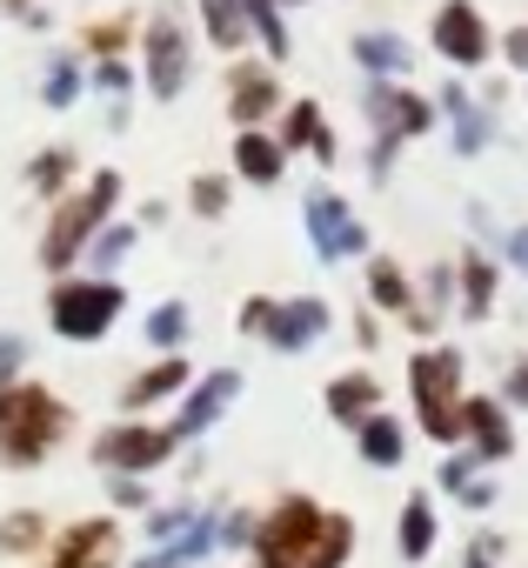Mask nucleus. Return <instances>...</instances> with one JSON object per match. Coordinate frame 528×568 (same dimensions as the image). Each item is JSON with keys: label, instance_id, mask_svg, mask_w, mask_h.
Returning a JSON list of instances; mask_svg holds the SVG:
<instances>
[{"label": "nucleus", "instance_id": "obj_13", "mask_svg": "<svg viewBox=\"0 0 528 568\" xmlns=\"http://www.w3.org/2000/svg\"><path fill=\"white\" fill-rule=\"evenodd\" d=\"M234 388H241V375H227V368H221V375H207V382L187 395V408H181V435H201V428L234 402Z\"/></svg>", "mask_w": 528, "mask_h": 568}, {"label": "nucleus", "instance_id": "obj_29", "mask_svg": "<svg viewBox=\"0 0 528 568\" xmlns=\"http://www.w3.org/2000/svg\"><path fill=\"white\" fill-rule=\"evenodd\" d=\"M41 541V515H8L0 521V548H34Z\"/></svg>", "mask_w": 528, "mask_h": 568}, {"label": "nucleus", "instance_id": "obj_39", "mask_svg": "<svg viewBox=\"0 0 528 568\" xmlns=\"http://www.w3.org/2000/svg\"><path fill=\"white\" fill-rule=\"evenodd\" d=\"M8 8H28V0H8Z\"/></svg>", "mask_w": 528, "mask_h": 568}, {"label": "nucleus", "instance_id": "obj_26", "mask_svg": "<svg viewBox=\"0 0 528 568\" xmlns=\"http://www.w3.org/2000/svg\"><path fill=\"white\" fill-rule=\"evenodd\" d=\"M241 14L261 28V41H268V54H275V61L288 54V34H282V14H275V0H241Z\"/></svg>", "mask_w": 528, "mask_h": 568}, {"label": "nucleus", "instance_id": "obj_38", "mask_svg": "<svg viewBox=\"0 0 528 568\" xmlns=\"http://www.w3.org/2000/svg\"><path fill=\"white\" fill-rule=\"evenodd\" d=\"M508 388H515V395H521V402H528V375H515V382H508Z\"/></svg>", "mask_w": 528, "mask_h": 568}, {"label": "nucleus", "instance_id": "obj_7", "mask_svg": "<svg viewBox=\"0 0 528 568\" xmlns=\"http://www.w3.org/2000/svg\"><path fill=\"white\" fill-rule=\"evenodd\" d=\"M187 81V41H181V21L174 14H154L148 21V88L161 101H174Z\"/></svg>", "mask_w": 528, "mask_h": 568}, {"label": "nucleus", "instance_id": "obj_21", "mask_svg": "<svg viewBox=\"0 0 528 568\" xmlns=\"http://www.w3.org/2000/svg\"><path fill=\"white\" fill-rule=\"evenodd\" d=\"M288 141H295V148H315V154H322V161H335V134H328V128H322V114H315V108H308V101H302V108H295V114H288Z\"/></svg>", "mask_w": 528, "mask_h": 568}, {"label": "nucleus", "instance_id": "obj_27", "mask_svg": "<svg viewBox=\"0 0 528 568\" xmlns=\"http://www.w3.org/2000/svg\"><path fill=\"white\" fill-rule=\"evenodd\" d=\"M181 335H187V308H181V302H167V308L148 315V342H154V348H174Z\"/></svg>", "mask_w": 528, "mask_h": 568}, {"label": "nucleus", "instance_id": "obj_9", "mask_svg": "<svg viewBox=\"0 0 528 568\" xmlns=\"http://www.w3.org/2000/svg\"><path fill=\"white\" fill-rule=\"evenodd\" d=\"M322 328H328V308L322 302H288V308L268 302V315H261V335H268L275 348H308Z\"/></svg>", "mask_w": 528, "mask_h": 568}, {"label": "nucleus", "instance_id": "obj_6", "mask_svg": "<svg viewBox=\"0 0 528 568\" xmlns=\"http://www.w3.org/2000/svg\"><path fill=\"white\" fill-rule=\"evenodd\" d=\"M302 221H308V234H315V247H322L328 261L362 254V241H368V234H362V221H355V214H348L328 187H315V194L302 201Z\"/></svg>", "mask_w": 528, "mask_h": 568}, {"label": "nucleus", "instance_id": "obj_23", "mask_svg": "<svg viewBox=\"0 0 528 568\" xmlns=\"http://www.w3.org/2000/svg\"><path fill=\"white\" fill-rule=\"evenodd\" d=\"M428 548H435V515H428V501H408L402 508V555L422 561Z\"/></svg>", "mask_w": 528, "mask_h": 568}, {"label": "nucleus", "instance_id": "obj_11", "mask_svg": "<svg viewBox=\"0 0 528 568\" xmlns=\"http://www.w3.org/2000/svg\"><path fill=\"white\" fill-rule=\"evenodd\" d=\"M121 561V535H114V521H88V528H74L68 541H61V555H54V568H114Z\"/></svg>", "mask_w": 528, "mask_h": 568}, {"label": "nucleus", "instance_id": "obj_35", "mask_svg": "<svg viewBox=\"0 0 528 568\" xmlns=\"http://www.w3.org/2000/svg\"><path fill=\"white\" fill-rule=\"evenodd\" d=\"M508 61H515V68H528V28H515V34H508Z\"/></svg>", "mask_w": 528, "mask_h": 568}, {"label": "nucleus", "instance_id": "obj_25", "mask_svg": "<svg viewBox=\"0 0 528 568\" xmlns=\"http://www.w3.org/2000/svg\"><path fill=\"white\" fill-rule=\"evenodd\" d=\"M461 302H468V315H488V302H495V274L481 254H468V267H461Z\"/></svg>", "mask_w": 528, "mask_h": 568}, {"label": "nucleus", "instance_id": "obj_33", "mask_svg": "<svg viewBox=\"0 0 528 568\" xmlns=\"http://www.w3.org/2000/svg\"><path fill=\"white\" fill-rule=\"evenodd\" d=\"M221 201H227L221 181H194V207H201V214H221Z\"/></svg>", "mask_w": 528, "mask_h": 568}, {"label": "nucleus", "instance_id": "obj_28", "mask_svg": "<svg viewBox=\"0 0 528 568\" xmlns=\"http://www.w3.org/2000/svg\"><path fill=\"white\" fill-rule=\"evenodd\" d=\"M368 281H375V302H382V308H408V281H402V267H395V261H375V274H368Z\"/></svg>", "mask_w": 528, "mask_h": 568}, {"label": "nucleus", "instance_id": "obj_14", "mask_svg": "<svg viewBox=\"0 0 528 568\" xmlns=\"http://www.w3.org/2000/svg\"><path fill=\"white\" fill-rule=\"evenodd\" d=\"M234 168H241L247 181H275V174H282V148L261 141V134H241V141H234Z\"/></svg>", "mask_w": 528, "mask_h": 568}, {"label": "nucleus", "instance_id": "obj_18", "mask_svg": "<svg viewBox=\"0 0 528 568\" xmlns=\"http://www.w3.org/2000/svg\"><path fill=\"white\" fill-rule=\"evenodd\" d=\"M355 61L375 68V74H402V68H408V48H402L395 34H362V41H355Z\"/></svg>", "mask_w": 528, "mask_h": 568}, {"label": "nucleus", "instance_id": "obj_34", "mask_svg": "<svg viewBox=\"0 0 528 568\" xmlns=\"http://www.w3.org/2000/svg\"><path fill=\"white\" fill-rule=\"evenodd\" d=\"M101 88L121 94V88H128V68H121V61H101Z\"/></svg>", "mask_w": 528, "mask_h": 568}, {"label": "nucleus", "instance_id": "obj_36", "mask_svg": "<svg viewBox=\"0 0 528 568\" xmlns=\"http://www.w3.org/2000/svg\"><path fill=\"white\" fill-rule=\"evenodd\" d=\"M508 254H515V261L528 267V227H515V234H508Z\"/></svg>", "mask_w": 528, "mask_h": 568}, {"label": "nucleus", "instance_id": "obj_31", "mask_svg": "<svg viewBox=\"0 0 528 568\" xmlns=\"http://www.w3.org/2000/svg\"><path fill=\"white\" fill-rule=\"evenodd\" d=\"M128 241H134V234H128V227H108V234H101V241H94V267H114V261H121V254H128Z\"/></svg>", "mask_w": 528, "mask_h": 568}, {"label": "nucleus", "instance_id": "obj_24", "mask_svg": "<svg viewBox=\"0 0 528 568\" xmlns=\"http://www.w3.org/2000/svg\"><path fill=\"white\" fill-rule=\"evenodd\" d=\"M214 48H241V0H201Z\"/></svg>", "mask_w": 528, "mask_h": 568}, {"label": "nucleus", "instance_id": "obj_8", "mask_svg": "<svg viewBox=\"0 0 528 568\" xmlns=\"http://www.w3.org/2000/svg\"><path fill=\"white\" fill-rule=\"evenodd\" d=\"M435 48H441L448 61H461V68H475V61L488 54V28H481V14L468 8V0H448V8H441V21H435Z\"/></svg>", "mask_w": 528, "mask_h": 568}, {"label": "nucleus", "instance_id": "obj_15", "mask_svg": "<svg viewBox=\"0 0 528 568\" xmlns=\"http://www.w3.org/2000/svg\"><path fill=\"white\" fill-rule=\"evenodd\" d=\"M441 101H448V114H455V148H461V154H475V148L488 141V114H481V108H468V94H461V88H448Z\"/></svg>", "mask_w": 528, "mask_h": 568}, {"label": "nucleus", "instance_id": "obj_16", "mask_svg": "<svg viewBox=\"0 0 528 568\" xmlns=\"http://www.w3.org/2000/svg\"><path fill=\"white\" fill-rule=\"evenodd\" d=\"M328 408H335L342 422H355V428H362V415L375 408V382H368V375H342V382L328 388Z\"/></svg>", "mask_w": 528, "mask_h": 568}, {"label": "nucleus", "instance_id": "obj_32", "mask_svg": "<svg viewBox=\"0 0 528 568\" xmlns=\"http://www.w3.org/2000/svg\"><path fill=\"white\" fill-rule=\"evenodd\" d=\"M61 174H68V154L54 148L48 161H34V187H61Z\"/></svg>", "mask_w": 528, "mask_h": 568}, {"label": "nucleus", "instance_id": "obj_22", "mask_svg": "<svg viewBox=\"0 0 528 568\" xmlns=\"http://www.w3.org/2000/svg\"><path fill=\"white\" fill-rule=\"evenodd\" d=\"M187 382V368L181 362H161L154 375H141V382H128V408H148V402H161V395H174Z\"/></svg>", "mask_w": 528, "mask_h": 568}, {"label": "nucleus", "instance_id": "obj_30", "mask_svg": "<svg viewBox=\"0 0 528 568\" xmlns=\"http://www.w3.org/2000/svg\"><path fill=\"white\" fill-rule=\"evenodd\" d=\"M74 88H81L74 61H54V74H48V108H68V101H74Z\"/></svg>", "mask_w": 528, "mask_h": 568}, {"label": "nucleus", "instance_id": "obj_37", "mask_svg": "<svg viewBox=\"0 0 528 568\" xmlns=\"http://www.w3.org/2000/svg\"><path fill=\"white\" fill-rule=\"evenodd\" d=\"M461 568H488V541H481V548H475V555H468Z\"/></svg>", "mask_w": 528, "mask_h": 568}, {"label": "nucleus", "instance_id": "obj_20", "mask_svg": "<svg viewBox=\"0 0 528 568\" xmlns=\"http://www.w3.org/2000/svg\"><path fill=\"white\" fill-rule=\"evenodd\" d=\"M275 108V81L268 74H241L234 81V121H261Z\"/></svg>", "mask_w": 528, "mask_h": 568}, {"label": "nucleus", "instance_id": "obj_12", "mask_svg": "<svg viewBox=\"0 0 528 568\" xmlns=\"http://www.w3.org/2000/svg\"><path fill=\"white\" fill-rule=\"evenodd\" d=\"M368 114L382 121V148H395V134H422L428 128V108L415 94H395V88H368Z\"/></svg>", "mask_w": 528, "mask_h": 568}, {"label": "nucleus", "instance_id": "obj_3", "mask_svg": "<svg viewBox=\"0 0 528 568\" xmlns=\"http://www.w3.org/2000/svg\"><path fill=\"white\" fill-rule=\"evenodd\" d=\"M408 388H415V402H422V428H428L435 442H455V435H461V408H455L461 362H455L448 348H435V355H415V368H408Z\"/></svg>", "mask_w": 528, "mask_h": 568}, {"label": "nucleus", "instance_id": "obj_17", "mask_svg": "<svg viewBox=\"0 0 528 568\" xmlns=\"http://www.w3.org/2000/svg\"><path fill=\"white\" fill-rule=\"evenodd\" d=\"M362 455H368L375 468H395V462H402V428H395L388 415H368V422H362Z\"/></svg>", "mask_w": 528, "mask_h": 568}, {"label": "nucleus", "instance_id": "obj_10", "mask_svg": "<svg viewBox=\"0 0 528 568\" xmlns=\"http://www.w3.org/2000/svg\"><path fill=\"white\" fill-rule=\"evenodd\" d=\"M167 448H174V435H154V428H114V435L94 442V455L108 468H154Z\"/></svg>", "mask_w": 528, "mask_h": 568}, {"label": "nucleus", "instance_id": "obj_5", "mask_svg": "<svg viewBox=\"0 0 528 568\" xmlns=\"http://www.w3.org/2000/svg\"><path fill=\"white\" fill-rule=\"evenodd\" d=\"M114 315H121V288H114V281H68V288H54V328L68 342L108 335Z\"/></svg>", "mask_w": 528, "mask_h": 568}, {"label": "nucleus", "instance_id": "obj_19", "mask_svg": "<svg viewBox=\"0 0 528 568\" xmlns=\"http://www.w3.org/2000/svg\"><path fill=\"white\" fill-rule=\"evenodd\" d=\"M461 422L475 428L481 455H508V428H501V408H495V402H468V408H461Z\"/></svg>", "mask_w": 528, "mask_h": 568}, {"label": "nucleus", "instance_id": "obj_1", "mask_svg": "<svg viewBox=\"0 0 528 568\" xmlns=\"http://www.w3.org/2000/svg\"><path fill=\"white\" fill-rule=\"evenodd\" d=\"M348 561V521L315 501H282L261 528V568H342Z\"/></svg>", "mask_w": 528, "mask_h": 568}, {"label": "nucleus", "instance_id": "obj_2", "mask_svg": "<svg viewBox=\"0 0 528 568\" xmlns=\"http://www.w3.org/2000/svg\"><path fill=\"white\" fill-rule=\"evenodd\" d=\"M54 442H61V408H54V395L0 382V455H8V462H41Z\"/></svg>", "mask_w": 528, "mask_h": 568}, {"label": "nucleus", "instance_id": "obj_4", "mask_svg": "<svg viewBox=\"0 0 528 568\" xmlns=\"http://www.w3.org/2000/svg\"><path fill=\"white\" fill-rule=\"evenodd\" d=\"M114 194H121V174H94V187L54 214V227H48V241H41V261H48V267H68V261L81 254V241H88V234L108 221Z\"/></svg>", "mask_w": 528, "mask_h": 568}]
</instances>
